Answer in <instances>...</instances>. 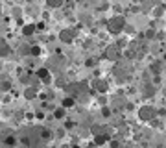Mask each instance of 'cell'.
Wrapping results in <instances>:
<instances>
[{"label":"cell","mask_w":166,"mask_h":148,"mask_svg":"<svg viewBox=\"0 0 166 148\" xmlns=\"http://www.w3.org/2000/svg\"><path fill=\"white\" fill-rule=\"evenodd\" d=\"M107 26H109V30L113 31V34H118V31L124 28V19H122V17H115V19H111L107 22Z\"/></svg>","instance_id":"obj_1"},{"label":"cell","mask_w":166,"mask_h":148,"mask_svg":"<svg viewBox=\"0 0 166 148\" xmlns=\"http://www.w3.org/2000/svg\"><path fill=\"white\" fill-rule=\"evenodd\" d=\"M138 115H140V119L142 120H150V119H153V109L150 108V105H146V108H142L140 111H138Z\"/></svg>","instance_id":"obj_2"},{"label":"cell","mask_w":166,"mask_h":148,"mask_svg":"<svg viewBox=\"0 0 166 148\" xmlns=\"http://www.w3.org/2000/svg\"><path fill=\"white\" fill-rule=\"evenodd\" d=\"M59 37H61V41H65V43H70L72 37H74V31L72 30H63Z\"/></svg>","instance_id":"obj_3"},{"label":"cell","mask_w":166,"mask_h":148,"mask_svg":"<svg viewBox=\"0 0 166 148\" xmlns=\"http://www.w3.org/2000/svg\"><path fill=\"white\" fill-rule=\"evenodd\" d=\"M115 72H116V78H118V80H126V78H127V70H126L124 67H116Z\"/></svg>","instance_id":"obj_4"},{"label":"cell","mask_w":166,"mask_h":148,"mask_svg":"<svg viewBox=\"0 0 166 148\" xmlns=\"http://www.w3.org/2000/svg\"><path fill=\"white\" fill-rule=\"evenodd\" d=\"M37 76H39V80H44V81H50V72H48V69H41V70L37 72Z\"/></svg>","instance_id":"obj_5"},{"label":"cell","mask_w":166,"mask_h":148,"mask_svg":"<svg viewBox=\"0 0 166 148\" xmlns=\"http://www.w3.org/2000/svg\"><path fill=\"white\" fill-rule=\"evenodd\" d=\"M92 85L100 91V93H103V91H107V83L105 81H102V80H96L94 83H92Z\"/></svg>","instance_id":"obj_6"},{"label":"cell","mask_w":166,"mask_h":148,"mask_svg":"<svg viewBox=\"0 0 166 148\" xmlns=\"http://www.w3.org/2000/svg\"><path fill=\"white\" fill-rule=\"evenodd\" d=\"M33 31H35V26H33V24H28V26H24V30H22V34H24V35H31Z\"/></svg>","instance_id":"obj_7"},{"label":"cell","mask_w":166,"mask_h":148,"mask_svg":"<svg viewBox=\"0 0 166 148\" xmlns=\"http://www.w3.org/2000/svg\"><path fill=\"white\" fill-rule=\"evenodd\" d=\"M9 54V46L6 43H0V56H7Z\"/></svg>","instance_id":"obj_8"},{"label":"cell","mask_w":166,"mask_h":148,"mask_svg":"<svg viewBox=\"0 0 166 148\" xmlns=\"http://www.w3.org/2000/svg\"><path fill=\"white\" fill-rule=\"evenodd\" d=\"M46 2H48L50 7H59V6H63V0H46Z\"/></svg>","instance_id":"obj_9"},{"label":"cell","mask_w":166,"mask_h":148,"mask_svg":"<svg viewBox=\"0 0 166 148\" xmlns=\"http://www.w3.org/2000/svg\"><path fill=\"white\" fill-rule=\"evenodd\" d=\"M35 93H37L35 89H33V87H30V89L24 93V96H26V98H33V96H35Z\"/></svg>","instance_id":"obj_10"},{"label":"cell","mask_w":166,"mask_h":148,"mask_svg":"<svg viewBox=\"0 0 166 148\" xmlns=\"http://www.w3.org/2000/svg\"><path fill=\"white\" fill-rule=\"evenodd\" d=\"M74 105V98H65L63 100V108H72Z\"/></svg>","instance_id":"obj_11"},{"label":"cell","mask_w":166,"mask_h":148,"mask_svg":"<svg viewBox=\"0 0 166 148\" xmlns=\"http://www.w3.org/2000/svg\"><path fill=\"white\" fill-rule=\"evenodd\" d=\"M39 52H41L39 46H31V48H30V54H31V56H39Z\"/></svg>","instance_id":"obj_12"},{"label":"cell","mask_w":166,"mask_h":148,"mask_svg":"<svg viewBox=\"0 0 166 148\" xmlns=\"http://www.w3.org/2000/svg\"><path fill=\"white\" fill-rule=\"evenodd\" d=\"M105 56H111V58H116V50H115V48H109V50L105 52Z\"/></svg>","instance_id":"obj_13"},{"label":"cell","mask_w":166,"mask_h":148,"mask_svg":"<svg viewBox=\"0 0 166 148\" xmlns=\"http://www.w3.org/2000/svg\"><path fill=\"white\" fill-rule=\"evenodd\" d=\"M155 6V0H144V7H148V6Z\"/></svg>","instance_id":"obj_14"},{"label":"cell","mask_w":166,"mask_h":148,"mask_svg":"<svg viewBox=\"0 0 166 148\" xmlns=\"http://www.w3.org/2000/svg\"><path fill=\"white\" fill-rule=\"evenodd\" d=\"M55 117L61 119V117H63V109H57V111H55Z\"/></svg>","instance_id":"obj_15"}]
</instances>
